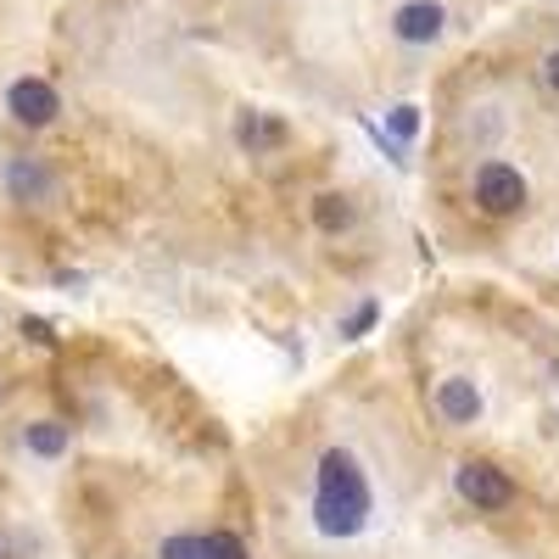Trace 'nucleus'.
<instances>
[{"instance_id":"1a4fd4ad","label":"nucleus","mask_w":559,"mask_h":559,"mask_svg":"<svg viewBox=\"0 0 559 559\" xmlns=\"http://www.w3.org/2000/svg\"><path fill=\"white\" fill-rule=\"evenodd\" d=\"M236 140L258 157V152H274V146H286V123L269 118V112H241L236 118Z\"/></svg>"},{"instance_id":"0eeeda50","label":"nucleus","mask_w":559,"mask_h":559,"mask_svg":"<svg viewBox=\"0 0 559 559\" xmlns=\"http://www.w3.org/2000/svg\"><path fill=\"white\" fill-rule=\"evenodd\" d=\"M0 179H7L12 202H51V197H57V174L45 168L39 157H12Z\"/></svg>"},{"instance_id":"7ed1b4c3","label":"nucleus","mask_w":559,"mask_h":559,"mask_svg":"<svg viewBox=\"0 0 559 559\" xmlns=\"http://www.w3.org/2000/svg\"><path fill=\"white\" fill-rule=\"evenodd\" d=\"M453 492L471 503L476 515H498V509L515 503V481H509L498 464H487V459H464L453 471Z\"/></svg>"},{"instance_id":"20e7f679","label":"nucleus","mask_w":559,"mask_h":559,"mask_svg":"<svg viewBox=\"0 0 559 559\" xmlns=\"http://www.w3.org/2000/svg\"><path fill=\"white\" fill-rule=\"evenodd\" d=\"M7 112H12L23 129H45V123H57L62 96H57V84H51V79L23 73V79H12V84H7Z\"/></svg>"},{"instance_id":"39448f33","label":"nucleus","mask_w":559,"mask_h":559,"mask_svg":"<svg viewBox=\"0 0 559 559\" xmlns=\"http://www.w3.org/2000/svg\"><path fill=\"white\" fill-rule=\"evenodd\" d=\"M448 28V12L437 7V0H403V7L392 12V39L397 45H437Z\"/></svg>"},{"instance_id":"9d476101","label":"nucleus","mask_w":559,"mask_h":559,"mask_svg":"<svg viewBox=\"0 0 559 559\" xmlns=\"http://www.w3.org/2000/svg\"><path fill=\"white\" fill-rule=\"evenodd\" d=\"M313 224L336 236V229L353 224V202H347V197H319V202H313Z\"/></svg>"},{"instance_id":"f3484780","label":"nucleus","mask_w":559,"mask_h":559,"mask_svg":"<svg viewBox=\"0 0 559 559\" xmlns=\"http://www.w3.org/2000/svg\"><path fill=\"white\" fill-rule=\"evenodd\" d=\"M554 381H559V364H554Z\"/></svg>"},{"instance_id":"f8f14e48","label":"nucleus","mask_w":559,"mask_h":559,"mask_svg":"<svg viewBox=\"0 0 559 559\" xmlns=\"http://www.w3.org/2000/svg\"><path fill=\"white\" fill-rule=\"evenodd\" d=\"M202 554L207 559H247V543L236 532H202Z\"/></svg>"},{"instance_id":"2eb2a0df","label":"nucleus","mask_w":559,"mask_h":559,"mask_svg":"<svg viewBox=\"0 0 559 559\" xmlns=\"http://www.w3.org/2000/svg\"><path fill=\"white\" fill-rule=\"evenodd\" d=\"M543 79H548V90L559 96V51H548V62H543Z\"/></svg>"},{"instance_id":"f03ea898","label":"nucleus","mask_w":559,"mask_h":559,"mask_svg":"<svg viewBox=\"0 0 559 559\" xmlns=\"http://www.w3.org/2000/svg\"><path fill=\"white\" fill-rule=\"evenodd\" d=\"M471 197H476V207H481V213H492V218H509V213H521V207H526L532 185H526V174H521L515 163L487 157V163L476 168V179H471Z\"/></svg>"},{"instance_id":"dca6fc26","label":"nucleus","mask_w":559,"mask_h":559,"mask_svg":"<svg viewBox=\"0 0 559 559\" xmlns=\"http://www.w3.org/2000/svg\"><path fill=\"white\" fill-rule=\"evenodd\" d=\"M0 559H12V543L7 537H0Z\"/></svg>"},{"instance_id":"ddd939ff","label":"nucleus","mask_w":559,"mask_h":559,"mask_svg":"<svg viewBox=\"0 0 559 559\" xmlns=\"http://www.w3.org/2000/svg\"><path fill=\"white\" fill-rule=\"evenodd\" d=\"M376 319H381V302H358V308L342 319V336H347V342L369 336V331H376Z\"/></svg>"},{"instance_id":"6e6552de","label":"nucleus","mask_w":559,"mask_h":559,"mask_svg":"<svg viewBox=\"0 0 559 559\" xmlns=\"http://www.w3.org/2000/svg\"><path fill=\"white\" fill-rule=\"evenodd\" d=\"M23 448L34 459H45V464H57L73 448V431L62 426V419H28V426H23Z\"/></svg>"},{"instance_id":"f257e3e1","label":"nucleus","mask_w":559,"mask_h":559,"mask_svg":"<svg viewBox=\"0 0 559 559\" xmlns=\"http://www.w3.org/2000/svg\"><path fill=\"white\" fill-rule=\"evenodd\" d=\"M308 521L324 543H353L376 521V487L353 448H324L319 471H313V498H308Z\"/></svg>"},{"instance_id":"9b49d317","label":"nucleus","mask_w":559,"mask_h":559,"mask_svg":"<svg viewBox=\"0 0 559 559\" xmlns=\"http://www.w3.org/2000/svg\"><path fill=\"white\" fill-rule=\"evenodd\" d=\"M157 559H207L202 554V532H174L157 543Z\"/></svg>"},{"instance_id":"4468645a","label":"nucleus","mask_w":559,"mask_h":559,"mask_svg":"<svg viewBox=\"0 0 559 559\" xmlns=\"http://www.w3.org/2000/svg\"><path fill=\"white\" fill-rule=\"evenodd\" d=\"M386 129H392L397 146H408V140L419 134V107H408V102H403V107H392V112H386Z\"/></svg>"},{"instance_id":"423d86ee","label":"nucleus","mask_w":559,"mask_h":559,"mask_svg":"<svg viewBox=\"0 0 559 559\" xmlns=\"http://www.w3.org/2000/svg\"><path fill=\"white\" fill-rule=\"evenodd\" d=\"M437 414L448 419V426H481V414H487V397H481V386L471 381V376H448V381H437Z\"/></svg>"}]
</instances>
